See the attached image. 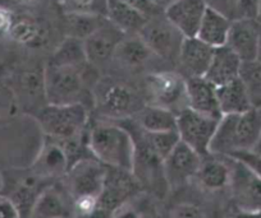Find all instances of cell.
I'll return each instance as SVG.
<instances>
[{
	"mask_svg": "<svg viewBox=\"0 0 261 218\" xmlns=\"http://www.w3.org/2000/svg\"><path fill=\"white\" fill-rule=\"evenodd\" d=\"M92 157L107 167L132 172L135 144L130 133L114 120L100 121L87 132Z\"/></svg>",
	"mask_w": 261,
	"mask_h": 218,
	"instance_id": "obj_1",
	"label": "cell"
},
{
	"mask_svg": "<svg viewBox=\"0 0 261 218\" xmlns=\"http://www.w3.org/2000/svg\"><path fill=\"white\" fill-rule=\"evenodd\" d=\"M261 135V112L253 109L245 114L224 115L218 122L210 144V154L229 157L237 152H251Z\"/></svg>",
	"mask_w": 261,
	"mask_h": 218,
	"instance_id": "obj_2",
	"label": "cell"
},
{
	"mask_svg": "<svg viewBox=\"0 0 261 218\" xmlns=\"http://www.w3.org/2000/svg\"><path fill=\"white\" fill-rule=\"evenodd\" d=\"M37 112L36 122L45 138L64 142L87 133L90 116L89 107L85 105H46Z\"/></svg>",
	"mask_w": 261,
	"mask_h": 218,
	"instance_id": "obj_3",
	"label": "cell"
},
{
	"mask_svg": "<svg viewBox=\"0 0 261 218\" xmlns=\"http://www.w3.org/2000/svg\"><path fill=\"white\" fill-rule=\"evenodd\" d=\"M90 64L84 68L59 67L47 64L45 67V99L46 105L85 104L89 96L86 72Z\"/></svg>",
	"mask_w": 261,
	"mask_h": 218,
	"instance_id": "obj_4",
	"label": "cell"
},
{
	"mask_svg": "<svg viewBox=\"0 0 261 218\" xmlns=\"http://www.w3.org/2000/svg\"><path fill=\"white\" fill-rule=\"evenodd\" d=\"M92 100L100 114L114 121L134 117L145 106L139 94L120 82L99 81L92 91Z\"/></svg>",
	"mask_w": 261,
	"mask_h": 218,
	"instance_id": "obj_5",
	"label": "cell"
},
{
	"mask_svg": "<svg viewBox=\"0 0 261 218\" xmlns=\"http://www.w3.org/2000/svg\"><path fill=\"white\" fill-rule=\"evenodd\" d=\"M149 105L169 110L175 115L187 109L186 77L177 72H156L146 78Z\"/></svg>",
	"mask_w": 261,
	"mask_h": 218,
	"instance_id": "obj_6",
	"label": "cell"
},
{
	"mask_svg": "<svg viewBox=\"0 0 261 218\" xmlns=\"http://www.w3.org/2000/svg\"><path fill=\"white\" fill-rule=\"evenodd\" d=\"M219 120L199 114L187 107L177 115V133L179 140L196 153H199L202 159L210 156V144Z\"/></svg>",
	"mask_w": 261,
	"mask_h": 218,
	"instance_id": "obj_7",
	"label": "cell"
},
{
	"mask_svg": "<svg viewBox=\"0 0 261 218\" xmlns=\"http://www.w3.org/2000/svg\"><path fill=\"white\" fill-rule=\"evenodd\" d=\"M137 35L154 55L165 60H178L185 37L165 16L149 17Z\"/></svg>",
	"mask_w": 261,
	"mask_h": 218,
	"instance_id": "obj_8",
	"label": "cell"
},
{
	"mask_svg": "<svg viewBox=\"0 0 261 218\" xmlns=\"http://www.w3.org/2000/svg\"><path fill=\"white\" fill-rule=\"evenodd\" d=\"M107 166L95 159L77 162L65 174L64 186L71 199L81 197H100L104 185Z\"/></svg>",
	"mask_w": 261,
	"mask_h": 218,
	"instance_id": "obj_9",
	"label": "cell"
},
{
	"mask_svg": "<svg viewBox=\"0 0 261 218\" xmlns=\"http://www.w3.org/2000/svg\"><path fill=\"white\" fill-rule=\"evenodd\" d=\"M229 160L230 182L228 189L230 190L234 209L261 212V179L242 162Z\"/></svg>",
	"mask_w": 261,
	"mask_h": 218,
	"instance_id": "obj_10",
	"label": "cell"
},
{
	"mask_svg": "<svg viewBox=\"0 0 261 218\" xmlns=\"http://www.w3.org/2000/svg\"><path fill=\"white\" fill-rule=\"evenodd\" d=\"M141 188L132 172L127 170L107 167L104 185L99 202L100 207L113 213L141 194Z\"/></svg>",
	"mask_w": 261,
	"mask_h": 218,
	"instance_id": "obj_11",
	"label": "cell"
},
{
	"mask_svg": "<svg viewBox=\"0 0 261 218\" xmlns=\"http://www.w3.org/2000/svg\"><path fill=\"white\" fill-rule=\"evenodd\" d=\"M202 157L183 142H178L163 162L164 176L169 190L178 189L195 180L201 166Z\"/></svg>",
	"mask_w": 261,
	"mask_h": 218,
	"instance_id": "obj_12",
	"label": "cell"
},
{
	"mask_svg": "<svg viewBox=\"0 0 261 218\" xmlns=\"http://www.w3.org/2000/svg\"><path fill=\"white\" fill-rule=\"evenodd\" d=\"M125 34L113 26L109 21L105 22L96 32L84 40L85 54L87 63L94 68H99L113 60L118 45Z\"/></svg>",
	"mask_w": 261,
	"mask_h": 218,
	"instance_id": "obj_13",
	"label": "cell"
},
{
	"mask_svg": "<svg viewBox=\"0 0 261 218\" xmlns=\"http://www.w3.org/2000/svg\"><path fill=\"white\" fill-rule=\"evenodd\" d=\"M71 167L69 157L60 142L44 137L36 159L32 162V171L45 180L64 177Z\"/></svg>",
	"mask_w": 261,
	"mask_h": 218,
	"instance_id": "obj_14",
	"label": "cell"
},
{
	"mask_svg": "<svg viewBox=\"0 0 261 218\" xmlns=\"http://www.w3.org/2000/svg\"><path fill=\"white\" fill-rule=\"evenodd\" d=\"M206 9V0H175L165 8L164 16L185 39H188L196 37Z\"/></svg>",
	"mask_w": 261,
	"mask_h": 218,
	"instance_id": "obj_15",
	"label": "cell"
},
{
	"mask_svg": "<svg viewBox=\"0 0 261 218\" xmlns=\"http://www.w3.org/2000/svg\"><path fill=\"white\" fill-rule=\"evenodd\" d=\"M261 23L258 21L234 19L230 24L225 46L229 47L241 61H252L257 57Z\"/></svg>",
	"mask_w": 261,
	"mask_h": 218,
	"instance_id": "obj_16",
	"label": "cell"
},
{
	"mask_svg": "<svg viewBox=\"0 0 261 218\" xmlns=\"http://www.w3.org/2000/svg\"><path fill=\"white\" fill-rule=\"evenodd\" d=\"M186 89L188 109L214 119H222L217 87L214 84L210 83L204 77H193L186 78Z\"/></svg>",
	"mask_w": 261,
	"mask_h": 218,
	"instance_id": "obj_17",
	"label": "cell"
},
{
	"mask_svg": "<svg viewBox=\"0 0 261 218\" xmlns=\"http://www.w3.org/2000/svg\"><path fill=\"white\" fill-rule=\"evenodd\" d=\"M214 51V47L209 46L197 37H188L183 40L178 61L182 69L187 73V78L204 77L209 69Z\"/></svg>",
	"mask_w": 261,
	"mask_h": 218,
	"instance_id": "obj_18",
	"label": "cell"
},
{
	"mask_svg": "<svg viewBox=\"0 0 261 218\" xmlns=\"http://www.w3.org/2000/svg\"><path fill=\"white\" fill-rule=\"evenodd\" d=\"M72 199L64 186L49 185L40 194L27 218H72Z\"/></svg>",
	"mask_w": 261,
	"mask_h": 218,
	"instance_id": "obj_19",
	"label": "cell"
},
{
	"mask_svg": "<svg viewBox=\"0 0 261 218\" xmlns=\"http://www.w3.org/2000/svg\"><path fill=\"white\" fill-rule=\"evenodd\" d=\"M195 180L202 190L210 193L228 189L230 182V160L228 157H204Z\"/></svg>",
	"mask_w": 261,
	"mask_h": 218,
	"instance_id": "obj_20",
	"label": "cell"
},
{
	"mask_svg": "<svg viewBox=\"0 0 261 218\" xmlns=\"http://www.w3.org/2000/svg\"><path fill=\"white\" fill-rule=\"evenodd\" d=\"M242 61L240 57L227 46L215 49L214 56L209 65L205 79L214 84L215 87L224 86L234 79L240 78V70Z\"/></svg>",
	"mask_w": 261,
	"mask_h": 218,
	"instance_id": "obj_21",
	"label": "cell"
},
{
	"mask_svg": "<svg viewBox=\"0 0 261 218\" xmlns=\"http://www.w3.org/2000/svg\"><path fill=\"white\" fill-rule=\"evenodd\" d=\"M230 24H232V19L207 6L196 37L214 49L225 46Z\"/></svg>",
	"mask_w": 261,
	"mask_h": 218,
	"instance_id": "obj_22",
	"label": "cell"
},
{
	"mask_svg": "<svg viewBox=\"0 0 261 218\" xmlns=\"http://www.w3.org/2000/svg\"><path fill=\"white\" fill-rule=\"evenodd\" d=\"M217 96L222 116L245 114L250 110H253L250 96L240 78L224 86L217 87Z\"/></svg>",
	"mask_w": 261,
	"mask_h": 218,
	"instance_id": "obj_23",
	"label": "cell"
},
{
	"mask_svg": "<svg viewBox=\"0 0 261 218\" xmlns=\"http://www.w3.org/2000/svg\"><path fill=\"white\" fill-rule=\"evenodd\" d=\"M137 127L147 133L177 132V115L162 107L145 105L134 117Z\"/></svg>",
	"mask_w": 261,
	"mask_h": 218,
	"instance_id": "obj_24",
	"label": "cell"
},
{
	"mask_svg": "<svg viewBox=\"0 0 261 218\" xmlns=\"http://www.w3.org/2000/svg\"><path fill=\"white\" fill-rule=\"evenodd\" d=\"M107 19L125 35H137L147 21V17L120 0H108Z\"/></svg>",
	"mask_w": 261,
	"mask_h": 218,
	"instance_id": "obj_25",
	"label": "cell"
},
{
	"mask_svg": "<svg viewBox=\"0 0 261 218\" xmlns=\"http://www.w3.org/2000/svg\"><path fill=\"white\" fill-rule=\"evenodd\" d=\"M151 50L142 41L139 35H125L118 45L113 59L125 68H137L144 65L152 56Z\"/></svg>",
	"mask_w": 261,
	"mask_h": 218,
	"instance_id": "obj_26",
	"label": "cell"
},
{
	"mask_svg": "<svg viewBox=\"0 0 261 218\" xmlns=\"http://www.w3.org/2000/svg\"><path fill=\"white\" fill-rule=\"evenodd\" d=\"M107 21V17L97 16V14L69 12L65 13L64 18L65 35L67 37H73L84 41L94 32H96Z\"/></svg>",
	"mask_w": 261,
	"mask_h": 218,
	"instance_id": "obj_27",
	"label": "cell"
},
{
	"mask_svg": "<svg viewBox=\"0 0 261 218\" xmlns=\"http://www.w3.org/2000/svg\"><path fill=\"white\" fill-rule=\"evenodd\" d=\"M50 64L59 67L84 68L87 65L86 54H85L84 41L73 37H67L63 40L53 54Z\"/></svg>",
	"mask_w": 261,
	"mask_h": 218,
	"instance_id": "obj_28",
	"label": "cell"
},
{
	"mask_svg": "<svg viewBox=\"0 0 261 218\" xmlns=\"http://www.w3.org/2000/svg\"><path fill=\"white\" fill-rule=\"evenodd\" d=\"M18 91L27 100L45 99V68H32L18 76Z\"/></svg>",
	"mask_w": 261,
	"mask_h": 218,
	"instance_id": "obj_29",
	"label": "cell"
},
{
	"mask_svg": "<svg viewBox=\"0 0 261 218\" xmlns=\"http://www.w3.org/2000/svg\"><path fill=\"white\" fill-rule=\"evenodd\" d=\"M240 79L250 96L253 109H261V63L257 60L243 61Z\"/></svg>",
	"mask_w": 261,
	"mask_h": 218,
	"instance_id": "obj_30",
	"label": "cell"
},
{
	"mask_svg": "<svg viewBox=\"0 0 261 218\" xmlns=\"http://www.w3.org/2000/svg\"><path fill=\"white\" fill-rule=\"evenodd\" d=\"M8 36L17 44L31 45L39 40L40 27L32 19H14V23L9 31Z\"/></svg>",
	"mask_w": 261,
	"mask_h": 218,
	"instance_id": "obj_31",
	"label": "cell"
},
{
	"mask_svg": "<svg viewBox=\"0 0 261 218\" xmlns=\"http://www.w3.org/2000/svg\"><path fill=\"white\" fill-rule=\"evenodd\" d=\"M108 0H65V13L79 12L107 17Z\"/></svg>",
	"mask_w": 261,
	"mask_h": 218,
	"instance_id": "obj_32",
	"label": "cell"
},
{
	"mask_svg": "<svg viewBox=\"0 0 261 218\" xmlns=\"http://www.w3.org/2000/svg\"><path fill=\"white\" fill-rule=\"evenodd\" d=\"M258 14H260V0H237L234 19L257 21Z\"/></svg>",
	"mask_w": 261,
	"mask_h": 218,
	"instance_id": "obj_33",
	"label": "cell"
},
{
	"mask_svg": "<svg viewBox=\"0 0 261 218\" xmlns=\"http://www.w3.org/2000/svg\"><path fill=\"white\" fill-rule=\"evenodd\" d=\"M169 218H207L206 213L195 203H179L169 212Z\"/></svg>",
	"mask_w": 261,
	"mask_h": 218,
	"instance_id": "obj_34",
	"label": "cell"
},
{
	"mask_svg": "<svg viewBox=\"0 0 261 218\" xmlns=\"http://www.w3.org/2000/svg\"><path fill=\"white\" fill-rule=\"evenodd\" d=\"M229 159L237 160V161L242 162L243 165L248 167L251 171L255 172L258 177L261 179V157L257 154L252 153V152H237L229 156Z\"/></svg>",
	"mask_w": 261,
	"mask_h": 218,
	"instance_id": "obj_35",
	"label": "cell"
},
{
	"mask_svg": "<svg viewBox=\"0 0 261 218\" xmlns=\"http://www.w3.org/2000/svg\"><path fill=\"white\" fill-rule=\"evenodd\" d=\"M14 96L13 92L0 84V120L6 119L13 111Z\"/></svg>",
	"mask_w": 261,
	"mask_h": 218,
	"instance_id": "obj_36",
	"label": "cell"
},
{
	"mask_svg": "<svg viewBox=\"0 0 261 218\" xmlns=\"http://www.w3.org/2000/svg\"><path fill=\"white\" fill-rule=\"evenodd\" d=\"M207 6L210 8L215 9L219 13L224 14L229 19H234L236 6H237V0H209Z\"/></svg>",
	"mask_w": 261,
	"mask_h": 218,
	"instance_id": "obj_37",
	"label": "cell"
},
{
	"mask_svg": "<svg viewBox=\"0 0 261 218\" xmlns=\"http://www.w3.org/2000/svg\"><path fill=\"white\" fill-rule=\"evenodd\" d=\"M134 200L124 204L123 207H120L118 210H115L113 213L112 218H146V214H145L144 210L136 207L134 204Z\"/></svg>",
	"mask_w": 261,
	"mask_h": 218,
	"instance_id": "obj_38",
	"label": "cell"
},
{
	"mask_svg": "<svg viewBox=\"0 0 261 218\" xmlns=\"http://www.w3.org/2000/svg\"><path fill=\"white\" fill-rule=\"evenodd\" d=\"M0 218H22L17 205L4 194H0Z\"/></svg>",
	"mask_w": 261,
	"mask_h": 218,
	"instance_id": "obj_39",
	"label": "cell"
},
{
	"mask_svg": "<svg viewBox=\"0 0 261 218\" xmlns=\"http://www.w3.org/2000/svg\"><path fill=\"white\" fill-rule=\"evenodd\" d=\"M14 23V16L11 9L6 7H0V36H8L12 26Z\"/></svg>",
	"mask_w": 261,
	"mask_h": 218,
	"instance_id": "obj_40",
	"label": "cell"
},
{
	"mask_svg": "<svg viewBox=\"0 0 261 218\" xmlns=\"http://www.w3.org/2000/svg\"><path fill=\"white\" fill-rule=\"evenodd\" d=\"M123 3H125L127 6L132 7L134 9L139 11L140 13L144 14L145 17L149 18V14L152 13L156 7L151 3V0H120Z\"/></svg>",
	"mask_w": 261,
	"mask_h": 218,
	"instance_id": "obj_41",
	"label": "cell"
},
{
	"mask_svg": "<svg viewBox=\"0 0 261 218\" xmlns=\"http://www.w3.org/2000/svg\"><path fill=\"white\" fill-rule=\"evenodd\" d=\"M112 213L105 210L104 208L99 207L95 212L90 213V214H84V215H72V218H112Z\"/></svg>",
	"mask_w": 261,
	"mask_h": 218,
	"instance_id": "obj_42",
	"label": "cell"
},
{
	"mask_svg": "<svg viewBox=\"0 0 261 218\" xmlns=\"http://www.w3.org/2000/svg\"><path fill=\"white\" fill-rule=\"evenodd\" d=\"M224 218H261V212H242V210L234 209Z\"/></svg>",
	"mask_w": 261,
	"mask_h": 218,
	"instance_id": "obj_43",
	"label": "cell"
},
{
	"mask_svg": "<svg viewBox=\"0 0 261 218\" xmlns=\"http://www.w3.org/2000/svg\"><path fill=\"white\" fill-rule=\"evenodd\" d=\"M173 2H175V0H151V3L154 4L155 7H163L164 9L167 8V7H169Z\"/></svg>",
	"mask_w": 261,
	"mask_h": 218,
	"instance_id": "obj_44",
	"label": "cell"
},
{
	"mask_svg": "<svg viewBox=\"0 0 261 218\" xmlns=\"http://www.w3.org/2000/svg\"><path fill=\"white\" fill-rule=\"evenodd\" d=\"M11 2L14 4V6H18V7H29L35 3V0H11Z\"/></svg>",
	"mask_w": 261,
	"mask_h": 218,
	"instance_id": "obj_45",
	"label": "cell"
},
{
	"mask_svg": "<svg viewBox=\"0 0 261 218\" xmlns=\"http://www.w3.org/2000/svg\"><path fill=\"white\" fill-rule=\"evenodd\" d=\"M251 152L261 157V135H260V138H258V140H257V143H256V145H255V147H253V149Z\"/></svg>",
	"mask_w": 261,
	"mask_h": 218,
	"instance_id": "obj_46",
	"label": "cell"
},
{
	"mask_svg": "<svg viewBox=\"0 0 261 218\" xmlns=\"http://www.w3.org/2000/svg\"><path fill=\"white\" fill-rule=\"evenodd\" d=\"M257 61L261 63V31H260V41H258V50H257V57H256Z\"/></svg>",
	"mask_w": 261,
	"mask_h": 218,
	"instance_id": "obj_47",
	"label": "cell"
},
{
	"mask_svg": "<svg viewBox=\"0 0 261 218\" xmlns=\"http://www.w3.org/2000/svg\"><path fill=\"white\" fill-rule=\"evenodd\" d=\"M3 190H4V177L3 175L0 174V194H3Z\"/></svg>",
	"mask_w": 261,
	"mask_h": 218,
	"instance_id": "obj_48",
	"label": "cell"
},
{
	"mask_svg": "<svg viewBox=\"0 0 261 218\" xmlns=\"http://www.w3.org/2000/svg\"><path fill=\"white\" fill-rule=\"evenodd\" d=\"M257 21L261 23V0H260V14H258V19H257Z\"/></svg>",
	"mask_w": 261,
	"mask_h": 218,
	"instance_id": "obj_49",
	"label": "cell"
},
{
	"mask_svg": "<svg viewBox=\"0 0 261 218\" xmlns=\"http://www.w3.org/2000/svg\"><path fill=\"white\" fill-rule=\"evenodd\" d=\"M258 111H260V112H261V109H258Z\"/></svg>",
	"mask_w": 261,
	"mask_h": 218,
	"instance_id": "obj_50",
	"label": "cell"
}]
</instances>
